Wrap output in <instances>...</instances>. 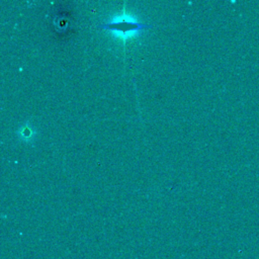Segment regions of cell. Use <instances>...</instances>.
Listing matches in <instances>:
<instances>
[{
  "mask_svg": "<svg viewBox=\"0 0 259 259\" xmlns=\"http://www.w3.org/2000/svg\"><path fill=\"white\" fill-rule=\"evenodd\" d=\"M98 27L103 28V29H108L111 31H117L118 33H122V34H127L130 32L140 31L141 29L152 27V25L142 23V22H139L134 19L117 18V19H113L109 22L99 24Z\"/></svg>",
  "mask_w": 259,
  "mask_h": 259,
  "instance_id": "cell-1",
  "label": "cell"
}]
</instances>
